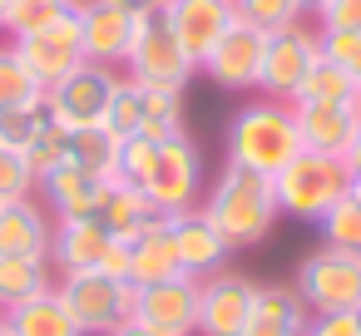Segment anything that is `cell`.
<instances>
[{
  "label": "cell",
  "mask_w": 361,
  "mask_h": 336,
  "mask_svg": "<svg viewBox=\"0 0 361 336\" xmlns=\"http://www.w3.org/2000/svg\"><path fill=\"white\" fill-rule=\"evenodd\" d=\"M346 163L341 158H326V154H312L302 149L292 163H282L272 173V193H277V208L282 218H302V223H322L326 208L336 198H346Z\"/></svg>",
  "instance_id": "obj_3"
},
{
  "label": "cell",
  "mask_w": 361,
  "mask_h": 336,
  "mask_svg": "<svg viewBox=\"0 0 361 336\" xmlns=\"http://www.w3.org/2000/svg\"><path fill=\"white\" fill-rule=\"evenodd\" d=\"M35 99H45V85L25 70V60H20V50L6 40L0 45V109H16V104H35Z\"/></svg>",
  "instance_id": "obj_28"
},
{
  "label": "cell",
  "mask_w": 361,
  "mask_h": 336,
  "mask_svg": "<svg viewBox=\"0 0 361 336\" xmlns=\"http://www.w3.org/2000/svg\"><path fill=\"white\" fill-rule=\"evenodd\" d=\"M124 75L134 85H149V89H188V80L198 75V65L188 60V50L178 45L164 6L159 11H144L139 25H134V45L124 55Z\"/></svg>",
  "instance_id": "obj_4"
},
{
  "label": "cell",
  "mask_w": 361,
  "mask_h": 336,
  "mask_svg": "<svg viewBox=\"0 0 361 336\" xmlns=\"http://www.w3.org/2000/svg\"><path fill=\"white\" fill-rule=\"evenodd\" d=\"M75 11V0H11V15H6V35L11 40H25L45 25H55L60 15Z\"/></svg>",
  "instance_id": "obj_30"
},
{
  "label": "cell",
  "mask_w": 361,
  "mask_h": 336,
  "mask_svg": "<svg viewBox=\"0 0 361 336\" xmlns=\"http://www.w3.org/2000/svg\"><path fill=\"white\" fill-rule=\"evenodd\" d=\"M119 80H124V70H109V65H80V70H70L65 80H55L50 89H45V109H50V119L60 124V129H94V124H104V114H109V99H114V89H119Z\"/></svg>",
  "instance_id": "obj_8"
},
{
  "label": "cell",
  "mask_w": 361,
  "mask_h": 336,
  "mask_svg": "<svg viewBox=\"0 0 361 336\" xmlns=\"http://www.w3.org/2000/svg\"><path fill=\"white\" fill-rule=\"evenodd\" d=\"M99 272H109V277H119V282H129V242H114V247L104 252V262H99Z\"/></svg>",
  "instance_id": "obj_41"
},
{
  "label": "cell",
  "mask_w": 361,
  "mask_h": 336,
  "mask_svg": "<svg viewBox=\"0 0 361 336\" xmlns=\"http://www.w3.org/2000/svg\"><path fill=\"white\" fill-rule=\"evenodd\" d=\"M154 154H159V139H144V134L124 139V144H119V178L139 188V183L149 178V168H154Z\"/></svg>",
  "instance_id": "obj_37"
},
{
  "label": "cell",
  "mask_w": 361,
  "mask_h": 336,
  "mask_svg": "<svg viewBox=\"0 0 361 336\" xmlns=\"http://www.w3.org/2000/svg\"><path fill=\"white\" fill-rule=\"evenodd\" d=\"M144 193H149V203L159 208V213H188V208H198L203 203V193H208V168H203V149L188 139V134H173V139H164L159 144V154H154V168H149V178L139 183Z\"/></svg>",
  "instance_id": "obj_6"
},
{
  "label": "cell",
  "mask_w": 361,
  "mask_h": 336,
  "mask_svg": "<svg viewBox=\"0 0 361 336\" xmlns=\"http://www.w3.org/2000/svg\"><path fill=\"white\" fill-rule=\"evenodd\" d=\"M307 306H302V297L292 292V287H282V282H267V287H257V297H252V311H247V326L238 331V336H302L307 331Z\"/></svg>",
  "instance_id": "obj_21"
},
{
  "label": "cell",
  "mask_w": 361,
  "mask_h": 336,
  "mask_svg": "<svg viewBox=\"0 0 361 336\" xmlns=\"http://www.w3.org/2000/svg\"><path fill=\"white\" fill-rule=\"evenodd\" d=\"M55 287V267L45 257H0V311H11Z\"/></svg>",
  "instance_id": "obj_25"
},
{
  "label": "cell",
  "mask_w": 361,
  "mask_h": 336,
  "mask_svg": "<svg viewBox=\"0 0 361 336\" xmlns=\"http://www.w3.org/2000/svg\"><path fill=\"white\" fill-rule=\"evenodd\" d=\"M20 154H25V163H30L35 183H40L50 168H60V163L70 158V129H60V124L50 119V124H45V129H40V134H35V139L20 149Z\"/></svg>",
  "instance_id": "obj_33"
},
{
  "label": "cell",
  "mask_w": 361,
  "mask_h": 336,
  "mask_svg": "<svg viewBox=\"0 0 361 336\" xmlns=\"http://www.w3.org/2000/svg\"><path fill=\"white\" fill-rule=\"evenodd\" d=\"M0 336H16V331H11V326H6V316H0Z\"/></svg>",
  "instance_id": "obj_49"
},
{
  "label": "cell",
  "mask_w": 361,
  "mask_h": 336,
  "mask_svg": "<svg viewBox=\"0 0 361 336\" xmlns=\"http://www.w3.org/2000/svg\"><path fill=\"white\" fill-rule=\"evenodd\" d=\"M169 232H173V252H178V272H188V277H213V272H223L228 267V257H233V247H228V237L213 228V218L203 213V208H188V213H173L169 218Z\"/></svg>",
  "instance_id": "obj_15"
},
{
  "label": "cell",
  "mask_w": 361,
  "mask_h": 336,
  "mask_svg": "<svg viewBox=\"0 0 361 336\" xmlns=\"http://www.w3.org/2000/svg\"><path fill=\"white\" fill-rule=\"evenodd\" d=\"M114 178H94V173H85L80 163H60V168H50L45 178H40V203L50 208V218L60 223V218H94L99 213V203H104V188H109Z\"/></svg>",
  "instance_id": "obj_17"
},
{
  "label": "cell",
  "mask_w": 361,
  "mask_h": 336,
  "mask_svg": "<svg viewBox=\"0 0 361 336\" xmlns=\"http://www.w3.org/2000/svg\"><path fill=\"white\" fill-rule=\"evenodd\" d=\"M252 297H257V282L243 277V272L223 267V272L203 277V287H198V336H238L247 326Z\"/></svg>",
  "instance_id": "obj_14"
},
{
  "label": "cell",
  "mask_w": 361,
  "mask_h": 336,
  "mask_svg": "<svg viewBox=\"0 0 361 336\" xmlns=\"http://www.w3.org/2000/svg\"><path fill=\"white\" fill-rule=\"evenodd\" d=\"M346 193H351V198L361 203V173H351V183H346Z\"/></svg>",
  "instance_id": "obj_45"
},
{
  "label": "cell",
  "mask_w": 361,
  "mask_h": 336,
  "mask_svg": "<svg viewBox=\"0 0 361 336\" xmlns=\"http://www.w3.org/2000/svg\"><path fill=\"white\" fill-rule=\"evenodd\" d=\"M119 6H124V11H134V15H144V11H159L164 0H119Z\"/></svg>",
  "instance_id": "obj_44"
},
{
  "label": "cell",
  "mask_w": 361,
  "mask_h": 336,
  "mask_svg": "<svg viewBox=\"0 0 361 336\" xmlns=\"http://www.w3.org/2000/svg\"><path fill=\"white\" fill-rule=\"evenodd\" d=\"M104 129H109L114 139H134V134L144 129V85H134L129 75L119 80V89H114V99H109V114H104Z\"/></svg>",
  "instance_id": "obj_31"
},
{
  "label": "cell",
  "mask_w": 361,
  "mask_h": 336,
  "mask_svg": "<svg viewBox=\"0 0 361 336\" xmlns=\"http://www.w3.org/2000/svg\"><path fill=\"white\" fill-rule=\"evenodd\" d=\"M292 292L307 311H361V252L322 242L292 272Z\"/></svg>",
  "instance_id": "obj_5"
},
{
  "label": "cell",
  "mask_w": 361,
  "mask_h": 336,
  "mask_svg": "<svg viewBox=\"0 0 361 336\" xmlns=\"http://www.w3.org/2000/svg\"><path fill=\"white\" fill-rule=\"evenodd\" d=\"M292 114H297L302 149L326 154V158H341L351 134H356V124H361L351 104H292Z\"/></svg>",
  "instance_id": "obj_20"
},
{
  "label": "cell",
  "mask_w": 361,
  "mask_h": 336,
  "mask_svg": "<svg viewBox=\"0 0 361 336\" xmlns=\"http://www.w3.org/2000/svg\"><path fill=\"white\" fill-rule=\"evenodd\" d=\"M233 11H238V20H247L257 30H282L307 15L302 0H233Z\"/></svg>",
  "instance_id": "obj_35"
},
{
  "label": "cell",
  "mask_w": 361,
  "mask_h": 336,
  "mask_svg": "<svg viewBox=\"0 0 361 336\" xmlns=\"http://www.w3.org/2000/svg\"><path fill=\"white\" fill-rule=\"evenodd\" d=\"M317 35H322V55L351 70V80L361 85V30H317Z\"/></svg>",
  "instance_id": "obj_38"
},
{
  "label": "cell",
  "mask_w": 361,
  "mask_h": 336,
  "mask_svg": "<svg viewBox=\"0 0 361 336\" xmlns=\"http://www.w3.org/2000/svg\"><path fill=\"white\" fill-rule=\"evenodd\" d=\"M35 173H30V163H25V154L20 149H11V144H0V203H20V198H35Z\"/></svg>",
  "instance_id": "obj_36"
},
{
  "label": "cell",
  "mask_w": 361,
  "mask_h": 336,
  "mask_svg": "<svg viewBox=\"0 0 361 336\" xmlns=\"http://www.w3.org/2000/svg\"><path fill=\"white\" fill-rule=\"evenodd\" d=\"M80 6V0H75ZM16 50H20V60H25V70L50 89L55 80H65L70 70H80L85 65V40H80V15L70 11V15H60L55 25H45V30H35V35H25V40H11Z\"/></svg>",
  "instance_id": "obj_12"
},
{
  "label": "cell",
  "mask_w": 361,
  "mask_h": 336,
  "mask_svg": "<svg viewBox=\"0 0 361 336\" xmlns=\"http://www.w3.org/2000/svg\"><path fill=\"white\" fill-rule=\"evenodd\" d=\"M223 154H228V163L272 178L282 163H292V158L302 154V134H297V114H292V104H287V99L252 94V99L228 119Z\"/></svg>",
  "instance_id": "obj_2"
},
{
  "label": "cell",
  "mask_w": 361,
  "mask_h": 336,
  "mask_svg": "<svg viewBox=\"0 0 361 336\" xmlns=\"http://www.w3.org/2000/svg\"><path fill=\"white\" fill-rule=\"evenodd\" d=\"M55 218L40 198L0 203V257H45L50 262Z\"/></svg>",
  "instance_id": "obj_19"
},
{
  "label": "cell",
  "mask_w": 361,
  "mask_h": 336,
  "mask_svg": "<svg viewBox=\"0 0 361 336\" xmlns=\"http://www.w3.org/2000/svg\"><path fill=\"white\" fill-rule=\"evenodd\" d=\"M0 316H6V326L16 336H85L55 287L40 292V297H30V301H20V306H11V311H0Z\"/></svg>",
  "instance_id": "obj_24"
},
{
  "label": "cell",
  "mask_w": 361,
  "mask_h": 336,
  "mask_svg": "<svg viewBox=\"0 0 361 336\" xmlns=\"http://www.w3.org/2000/svg\"><path fill=\"white\" fill-rule=\"evenodd\" d=\"M164 277H178V252H173L169 213L154 218V223L129 242V282H134V287H149V282H164Z\"/></svg>",
  "instance_id": "obj_23"
},
{
  "label": "cell",
  "mask_w": 361,
  "mask_h": 336,
  "mask_svg": "<svg viewBox=\"0 0 361 336\" xmlns=\"http://www.w3.org/2000/svg\"><path fill=\"white\" fill-rule=\"evenodd\" d=\"M322 60V35L317 25L297 20V25H282V30H267V45H262V75H257V94L267 99H297L302 80L312 75V65Z\"/></svg>",
  "instance_id": "obj_9"
},
{
  "label": "cell",
  "mask_w": 361,
  "mask_h": 336,
  "mask_svg": "<svg viewBox=\"0 0 361 336\" xmlns=\"http://www.w3.org/2000/svg\"><path fill=\"white\" fill-rule=\"evenodd\" d=\"M341 163H346V173H361V124H356V134H351V144H346Z\"/></svg>",
  "instance_id": "obj_42"
},
{
  "label": "cell",
  "mask_w": 361,
  "mask_h": 336,
  "mask_svg": "<svg viewBox=\"0 0 361 336\" xmlns=\"http://www.w3.org/2000/svg\"><path fill=\"white\" fill-rule=\"evenodd\" d=\"M50 124V109L45 99L35 104H16V109H0V144H11V149H25L40 129Z\"/></svg>",
  "instance_id": "obj_34"
},
{
  "label": "cell",
  "mask_w": 361,
  "mask_h": 336,
  "mask_svg": "<svg viewBox=\"0 0 361 336\" xmlns=\"http://www.w3.org/2000/svg\"><path fill=\"white\" fill-rule=\"evenodd\" d=\"M317 30H361V0H326L312 15Z\"/></svg>",
  "instance_id": "obj_40"
},
{
  "label": "cell",
  "mask_w": 361,
  "mask_h": 336,
  "mask_svg": "<svg viewBox=\"0 0 361 336\" xmlns=\"http://www.w3.org/2000/svg\"><path fill=\"white\" fill-rule=\"evenodd\" d=\"M104 228H109V237H119V242H134L154 218H164L154 203H149V193L144 188H134V183H124V178H114L109 188H104V203H99V213H94Z\"/></svg>",
  "instance_id": "obj_22"
},
{
  "label": "cell",
  "mask_w": 361,
  "mask_h": 336,
  "mask_svg": "<svg viewBox=\"0 0 361 336\" xmlns=\"http://www.w3.org/2000/svg\"><path fill=\"white\" fill-rule=\"evenodd\" d=\"M119 237H109V228L99 218H60L55 237H50V267H55V277H65V272H99V262H104V252Z\"/></svg>",
  "instance_id": "obj_18"
},
{
  "label": "cell",
  "mask_w": 361,
  "mask_h": 336,
  "mask_svg": "<svg viewBox=\"0 0 361 336\" xmlns=\"http://www.w3.org/2000/svg\"><path fill=\"white\" fill-rule=\"evenodd\" d=\"M164 15H169V25H173L178 45L188 50V60H193V65H203V60H208V50L223 40V30L238 20L233 0H164Z\"/></svg>",
  "instance_id": "obj_16"
},
{
  "label": "cell",
  "mask_w": 361,
  "mask_h": 336,
  "mask_svg": "<svg viewBox=\"0 0 361 336\" xmlns=\"http://www.w3.org/2000/svg\"><path fill=\"white\" fill-rule=\"evenodd\" d=\"M119 144H124V139H114L104 124L75 129V134H70V163H80V168L94 173V178H119Z\"/></svg>",
  "instance_id": "obj_26"
},
{
  "label": "cell",
  "mask_w": 361,
  "mask_h": 336,
  "mask_svg": "<svg viewBox=\"0 0 361 336\" xmlns=\"http://www.w3.org/2000/svg\"><path fill=\"white\" fill-rule=\"evenodd\" d=\"M322 6H326V0H302V11H307V15H317Z\"/></svg>",
  "instance_id": "obj_46"
},
{
  "label": "cell",
  "mask_w": 361,
  "mask_h": 336,
  "mask_svg": "<svg viewBox=\"0 0 361 336\" xmlns=\"http://www.w3.org/2000/svg\"><path fill=\"white\" fill-rule=\"evenodd\" d=\"M6 15H11V0H0V30H6Z\"/></svg>",
  "instance_id": "obj_47"
},
{
  "label": "cell",
  "mask_w": 361,
  "mask_h": 336,
  "mask_svg": "<svg viewBox=\"0 0 361 336\" xmlns=\"http://www.w3.org/2000/svg\"><path fill=\"white\" fill-rule=\"evenodd\" d=\"M109 336H169V331H154V326H144V321H124V326L109 331Z\"/></svg>",
  "instance_id": "obj_43"
},
{
  "label": "cell",
  "mask_w": 361,
  "mask_h": 336,
  "mask_svg": "<svg viewBox=\"0 0 361 336\" xmlns=\"http://www.w3.org/2000/svg\"><path fill=\"white\" fill-rule=\"evenodd\" d=\"M317 228H322V237H326L331 247H341V252H361V203H356L351 193L336 198Z\"/></svg>",
  "instance_id": "obj_32"
},
{
  "label": "cell",
  "mask_w": 361,
  "mask_h": 336,
  "mask_svg": "<svg viewBox=\"0 0 361 336\" xmlns=\"http://www.w3.org/2000/svg\"><path fill=\"white\" fill-rule=\"evenodd\" d=\"M55 292L85 336H109L134 321V282H119L109 272H65L55 277Z\"/></svg>",
  "instance_id": "obj_7"
},
{
  "label": "cell",
  "mask_w": 361,
  "mask_h": 336,
  "mask_svg": "<svg viewBox=\"0 0 361 336\" xmlns=\"http://www.w3.org/2000/svg\"><path fill=\"white\" fill-rule=\"evenodd\" d=\"M144 139H173L183 134V94L178 89H149L144 85Z\"/></svg>",
  "instance_id": "obj_29"
},
{
  "label": "cell",
  "mask_w": 361,
  "mask_h": 336,
  "mask_svg": "<svg viewBox=\"0 0 361 336\" xmlns=\"http://www.w3.org/2000/svg\"><path fill=\"white\" fill-rule=\"evenodd\" d=\"M198 277L178 272L149 287H134V321L169 331V336H198Z\"/></svg>",
  "instance_id": "obj_11"
},
{
  "label": "cell",
  "mask_w": 361,
  "mask_h": 336,
  "mask_svg": "<svg viewBox=\"0 0 361 336\" xmlns=\"http://www.w3.org/2000/svg\"><path fill=\"white\" fill-rule=\"evenodd\" d=\"M198 208L213 218V228L228 237L233 252L257 247L272 232V223L282 218L277 193H272V178L267 173H252V168H238V163H223V173L208 183V193H203Z\"/></svg>",
  "instance_id": "obj_1"
},
{
  "label": "cell",
  "mask_w": 361,
  "mask_h": 336,
  "mask_svg": "<svg viewBox=\"0 0 361 336\" xmlns=\"http://www.w3.org/2000/svg\"><path fill=\"white\" fill-rule=\"evenodd\" d=\"M75 15H80L85 60H90V65L124 70V55H129V45H134V25H139V15L124 11L119 0H80Z\"/></svg>",
  "instance_id": "obj_13"
},
{
  "label": "cell",
  "mask_w": 361,
  "mask_h": 336,
  "mask_svg": "<svg viewBox=\"0 0 361 336\" xmlns=\"http://www.w3.org/2000/svg\"><path fill=\"white\" fill-rule=\"evenodd\" d=\"M262 45H267V30L247 25V20H233L223 30V40L208 50V60L198 65V75H208L218 89L228 94H257V75H262Z\"/></svg>",
  "instance_id": "obj_10"
},
{
  "label": "cell",
  "mask_w": 361,
  "mask_h": 336,
  "mask_svg": "<svg viewBox=\"0 0 361 336\" xmlns=\"http://www.w3.org/2000/svg\"><path fill=\"white\" fill-rule=\"evenodd\" d=\"M351 109H356V119H361V89H356V99H351Z\"/></svg>",
  "instance_id": "obj_48"
},
{
  "label": "cell",
  "mask_w": 361,
  "mask_h": 336,
  "mask_svg": "<svg viewBox=\"0 0 361 336\" xmlns=\"http://www.w3.org/2000/svg\"><path fill=\"white\" fill-rule=\"evenodd\" d=\"M356 80H351V70H341L336 60H317L312 65V75L302 80V89H297V99L292 104H351L356 99Z\"/></svg>",
  "instance_id": "obj_27"
},
{
  "label": "cell",
  "mask_w": 361,
  "mask_h": 336,
  "mask_svg": "<svg viewBox=\"0 0 361 336\" xmlns=\"http://www.w3.org/2000/svg\"><path fill=\"white\" fill-rule=\"evenodd\" d=\"M302 336H361V311H312Z\"/></svg>",
  "instance_id": "obj_39"
}]
</instances>
